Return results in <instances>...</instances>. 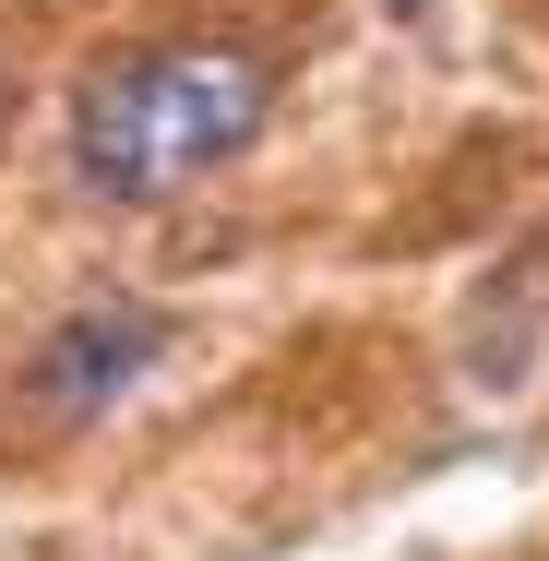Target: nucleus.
Returning <instances> with one entry per match:
<instances>
[{"instance_id":"f257e3e1","label":"nucleus","mask_w":549,"mask_h":561,"mask_svg":"<svg viewBox=\"0 0 549 561\" xmlns=\"http://www.w3.org/2000/svg\"><path fill=\"white\" fill-rule=\"evenodd\" d=\"M275 119V60L180 36V48H119L72 84V168L108 204H168L204 168H227L251 131Z\"/></svg>"},{"instance_id":"f03ea898","label":"nucleus","mask_w":549,"mask_h":561,"mask_svg":"<svg viewBox=\"0 0 549 561\" xmlns=\"http://www.w3.org/2000/svg\"><path fill=\"white\" fill-rule=\"evenodd\" d=\"M156 358H168V311H144V299H96V311H72V323L36 335V358H24V407L60 419V431H72V419H108Z\"/></svg>"}]
</instances>
